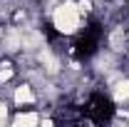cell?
<instances>
[{"instance_id":"6da1fadb","label":"cell","mask_w":129,"mask_h":127,"mask_svg":"<svg viewBox=\"0 0 129 127\" xmlns=\"http://www.w3.org/2000/svg\"><path fill=\"white\" fill-rule=\"evenodd\" d=\"M80 13H82L80 5L64 0V3H60L55 8V13H52V25L60 32H64V35H72V32L80 30Z\"/></svg>"},{"instance_id":"7a4b0ae2","label":"cell","mask_w":129,"mask_h":127,"mask_svg":"<svg viewBox=\"0 0 129 127\" xmlns=\"http://www.w3.org/2000/svg\"><path fill=\"white\" fill-rule=\"evenodd\" d=\"M32 100H35V95H32V87L30 85H17L15 87V102L22 107V105H30Z\"/></svg>"},{"instance_id":"3957f363","label":"cell","mask_w":129,"mask_h":127,"mask_svg":"<svg viewBox=\"0 0 129 127\" xmlns=\"http://www.w3.org/2000/svg\"><path fill=\"white\" fill-rule=\"evenodd\" d=\"M112 97H114V102L129 100V80H119V82L114 85L112 87Z\"/></svg>"},{"instance_id":"277c9868","label":"cell","mask_w":129,"mask_h":127,"mask_svg":"<svg viewBox=\"0 0 129 127\" xmlns=\"http://www.w3.org/2000/svg\"><path fill=\"white\" fill-rule=\"evenodd\" d=\"M40 122V115L37 112H20L15 120H13V125H17V127H22V125H37Z\"/></svg>"},{"instance_id":"5b68a950","label":"cell","mask_w":129,"mask_h":127,"mask_svg":"<svg viewBox=\"0 0 129 127\" xmlns=\"http://www.w3.org/2000/svg\"><path fill=\"white\" fill-rule=\"evenodd\" d=\"M5 120H8V105L0 100V125H5Z\"/></svg>"}]
</instances>
